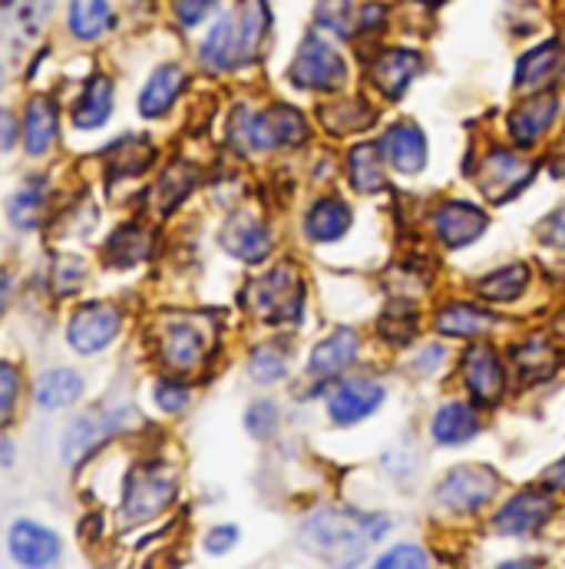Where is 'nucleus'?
<instances>
[{
    "label": "nucleus",
    "mask_w": 565,
    "mask_h": 569,
    "mask_svg": "<svg viewBox=\"0 0 565 569\" xmlns=\"http://www.w3.org/2000/svg\"><path fill=\"white\" fill-rule=\"evenodd\" d=\"M344 80H347L344 57L331 43H324L321 37H307L301 43L294 63H291V83H297L304 90H324V93H331V90H341Z\"/></svg>",
    "instance_id": "2"
},
{
    "label": "nucleus",
    "mask_w": 565,
    "mask_h": 569,
    "mask_svg": "<svg viewBox=\"0 0 565 569\" xmlns=\"http://www.w3.org/2000/svg\"><path fill=\"white\" fill-rule=\"evenodd\" d=\"M269 232L259 219L252 216H235L225 229H222V246L225 252H232L242 262H262L269 252Z\"/></svg>",
    "instance_id": "19"
},
{
    "label": "nucleus",
    "mask_w": 565,
    "mask_h": 569,
    "mask_svg": "<svg viewBox=\"0 0 565 569\" xmlns=\"http://www.w3.org/2000/svg\"><path fill=\"white\" fill-rule=\"evenodd\" d=\"M199 60L212 70H232L239 63H245V53H242V27H239V17L235 13H222L212 27V33L205 37L202 50H199Z\"/></svg>",
    "instance_id": "15"
},
{
    "label": "nucleus",
    "mask_w": 565,
    "mask_h": 569,
    "mask_svg": "<svg viewBox=\"0 0 565 569\" xmlns=\"http://www.w3.org/2000/svg\"><path fill=\"white\" fill-rule=\"evenodd\" d=\"M242 120V142L249 149H275V146H297L307 140V127L297 110L291 107H269L262 113H235Z\"/></svg>",
    "instance_id": "3"
},
{
    "label": "nucleus",
    "mask_w": 565,
    "mask_h": 569,
    "mask_svg": "<svg viewBox=\"0 0 565 569\" xmlns=\"http://www.w3.org/2000/svg\"><path fill=\"white\" fill-rule=\"evenodd\" d=\"M215 0H175V17L182 27H195Z\"/></svg>",
    "instance_id": "45"
},
{
    "label": "nucleus",
    "mask_w": 565,
    "mask_h": 569,
    "mask_svg": "<svg viewBox=\"0 0 565 569\" xmlns=\"http://www.w3.org/2000/svg\"><path fill=\"white\" fill-rule=\"evenodd\" d=\"M351 226V209L337 199H321L317 206H311L304 229L314 242H334L347 232Z\"/></svg>",
    "instance_id": "25"
},
{
    "label": "nucleus",
    "mask_w": 565,
    "mask_h": 569,
    "mask_svg": "<svg viewBox=\"0 0 565 569\" xmlns=\"http://www.w3.org/2000/svg\"><path fill=\"white\" fill-rule=\"evenodd\" d=\"M202 351H205V338H202V331H195L189 325H172L165 341H162L165 365L175 371H192L199 365Z\"/></svg>",
    "instance_id": "26"
},
{
    "label": "nucleus",
    "mask_w": 565,
    "mask_h": 569,
    "mask_svg": "<svg viewBox=\"0 0 565 569\" xmlns=\"http://www.w3.org/2000/svg\"><path fill=\"white\" fill-rule=\"evenodd\" d=\"M145 256V236H142L137 226H123L113 232V239L107 242V262L117 266V269H127L133 262H140Z\"/></svg>",
    "instance_id": "36"
},
{
    "label": "nucleus",
    "mask_w": 565,
    "mask_h": 569,
    "mask_svg": "<svg viewBox=\"0 0 565 569\" xmlns=\"http://www.w3.org/2000/svg\"><path fill=\"white\" fill-rule=\"evenodd\" d=\"M381 152H384V159H387L394 169H401V172L414 176V172H421V169H424V162H426L424 133H421L414 123H397V127H391V130L384 133Z\"/></svg>",
    "instance_id": "18"
},
{
    "label": "nucleus",
    "mask_w": 565,
    "mask_h": 569,
    "mask_svg": "<svg viewBox=\"0 0 565 569\" xmlns=\"http://www.w3.org/2000/svg\"><path fill=\"white\" fill-rule=\"evenodd\" d=\"M3 130H7V137H3V149H10V146H13V117H10V113L3 117Z\"/></svg>",
    "instance_id": "52"
},
{
    "label": "nucleus",
    "mask_w": 565,
    "mask_h": 569,
    "mask_svg": "<svg viewBox=\"0 0 565 569\" xmlns=\"http://www.w3.org/2000/svg\"><path fill=\"white\" fill-rule=\"evenodd\" d=\"M252 378L255 381H279L284 375V355L282 351H275V348H259L255 355H252Z\"/></svg>",
    "instance_id": "40"
},
{
    "label": "nucleus",
    "mask_w": 565,
    "mask_h": 569,
    "mask_svg": "<svg viewBox=\"0 0 565 569\" xmlns=\"http://www.w3.org/2000/svg\"><path fill=\"white\" fill-rule=\"evenodd\" d=\"M433 229L443 239V246L460 249V246H470L473 239L483 236L486 216L470 202H443L433 216Z\"/></svg>",
    "instance_id": "14"
},
{
    "label": "nucleus",
    "mask_w": 565,
    "mask_h": 569,
    "mask_svg": "<svg viewBox=\"0 0 565 569\" xmlns=\"http://www.w3.org/2000/svg\"><path fill=\"white\" fill-rule=\"evenodd\" d=\"M130 3H145V0H130Z\"/></svg>",
    "instance_id": "54"
},
{
    "label": "nucleus",
    "mask_w": 565,
    "mask_h": 569,
    "mask_svg": "<svg viewBox=\"0 0 565 569\" xmlns=\"http://www.w3.org/2000/svg\"><path fill=\"white\" fill-rule=\"evenodd\" d=\"M275 425H279V408H275L272 401H259V405H252L249 415H245V427H249L255 437H262V440L275 433Z\"/></svg>",
    "instance_id": "42"
},
{
    "label": "nucleus",
    "mask_w": 565,
    "mask_h": 569,
    "mask_svg": "<svg viewBox=\"0 0 565 569\" xmlns=\"http://www.w3.org/2000/svg\"><path fill=\"white\" fill-rule=\"evenodd\" d=\"M529 179H533V166L519 162L513 152H493L480 169V186H483L486 199H493V202L513 199L519 189L529 186Z\"/></svg>",
    "instance_id": "11"
},
{
    "label": "nucleus",
    "mask_w": 565,
    "mask_h": 569,
    "mask_svg": "<svg viewBox=\"0 0 565 569\" xmlns=\"http://www.w3.org/2000/svg\"><path fill=\"white\" fill-rule=\"evenodd\" d=\"M556 510V500L549 493H539V490H526L519 497H513L500 517H496V530L506 533V537H526V533H536Z\"/></svg>",
    "instance_id": "9"
},
{
    "label": "nucleus",
    "mask_w": 565,
    "mask_h": 569,
    "mask_svg": "<svg viewBox=\"0 0 565 569\" xmlns=\"http://www.w3.org/2000/svg\"><path fill=\"white\" fill-rule=\"evenodd\" d=\"M516 365H519L523 378L539 381V378H549L556 371V355H553L549 341L539 338V341H529L526 348L516 351Z\"/></svg>",
    "instance_id": "37"
},
{
    "label": "nucleus",
    "mask_w": 565,
    "mask_h": 569,
    "mask_svg": "<svg viewBox=\"0 0 565 569\" xmlns=\"http://www.w3.org/2000/svg\"><path fill=\"white\" fill-rule=\"evenodd\" d=\"M440 358H443V348H424V355L417 358V371H433V368H440Z\"/></svg>",
    "instance_id": "50"
},
{
    "label": "nucleus",
    "mask_w": 565,
    "mask_h": 569,
    "mask_svg": "<svg viewBox=\"0 0 565 569\" xmlns=\"http://www.w3.org/2000/svg\"><path fill=\"white\" fill-rule=\"evenodd\" d=\"M529 284V269L526 266H509V269H500L486 279H480L476 291L490 301H513L526 291Z\"/></svg>",
    "instance_id": "34"
},
{
    "label": "nucleus",
    "mask_w": 565,
    "mask_h": 569,
    "mask_svg": "<svg viewBox=\"0 0 565 569\" xmlns=\"http://www.w3.org/2000/svg\"><path fill=\"white\" fill-rule=\"evenodd\" d=\"M546 480H549L553 487H565V460L556 467V470H549V473H546Z\"/></svg>",
    "instance_id": "51"
},
{
    "label": "nucleus",
    "mask_w": 565,
    "mask_h": 569,
    "mask_svg": "<svg viewBox=\"0 0 565 569\" xmlns=\"http://www.w3.org/2000/svg\"><path fill=\"white\" fill-rule=\"evenodd\" d=\"M127 421H130V408L83 415L80 421H73V425L67 427V433H63V460L67 463L87 460L107 437H113Z\"/></svg>",
    "instance_id": "7"
},
{
    "label": "nucleus",
    "mask_w": 565,
    "mask_h": 569,
    "mask_svg": "<svg viewBox=\"0 0 565 569\" xmlns=\"http://www.w3.org/2000/svg\"><path fill=\"white\" fill-rule=\"evenodd\" d=\"M10 457H13V450H10V440H3V467H10Z\"/></svg>",
    "instance_id": "53"
},
{
    "label": "nucleus",
    "mask_w": 565,
    "mask_h": 569,
    "mask_svg": "<svg viewBox=\"0 0 565 569\" xmlns=\"http://www.w3.org/2000/svg\"><path fill=\"white\" fill-rule=\"evenodd\" d=\"M556 110H559V100H556L553 93L536 97V100H529L526 107H519V110L513 113V120H509V130H513L516 142H519V146H529V142L539 140V137L549 130Z\"/></svg>",
    "instance_id": "23"
},
{
    "label": "nucleus",
    "mask_w": 565,
    "mask_h": 569,
    "mask_svg": "<svg viewBox=\"0 0 565 569\" xmlns=\"http://www.w3.org/2000/svg\"><path fill=\"white\" fill-rule=\"evenodd\" d=\"M110 113H113V83L107 77H93L83 87L80 103L73 107V123L77 130H97L110 120Z\"/></svg>",
    "instance_id": "22"
},
{
    "label": "nucleus",
    "mask_w": 565,
    "mask_h": 569,
    "mask_svg": "<svg viewBox=\"0 0 565 569\" xmlns=\"http://www.w3.org/2000/svg\"><path fill=\"white\" fill-rule=\"evenodd\" d=\"M195 186V172L189 169V166H172L165 176H162V182H159V192H162V202H165V209H172L182 196H189V189Z\"/></svg>",
    "instance_id": "39"
},
{
    "label": "nucleus",
    "mask_w": 565,
    "mask_h": 569,
    "mask_svg": "<svg viewBox=\"0 0 565 569\" xmlns=\"http://www.w3.org/2000/svg\"><path fill=\"white\" fill-rule=\"evenodd\" d=\"M354 358H357V335H354V331H334L327 341H321V345L311 351L307 371H311L314 378H334V375H341Z\"/></svg>",
    "instance_id": "20"
},
{
    "label": "nucleus",
    "mask_w": 565,
    "mask_h": 569,
    "mask_svg": "<svg viewBox=\"0 0 565 569\" xmlns=\"http://www.w3.org/2000/svg\"><path fill=\"white\" fill-rule=\"evenodd\" d=\"M381 156L374 146H357L347 159V169H351V182L361 189V192H381L384 189V169H381Z\"/></svg>",
    "instance_id": "33"
},
{
    "label": "nucleus",
    "mask_w": 565,
    "mask_h": 569,
    "mask_svg": "<svg viewBox=\"0 0 565 569\" xmlns=\"http://www.w3.org/2000/svg\"><path fill=\"white\" fill-rule=\"evenodd\" d=\"M80 391H83V378L77 371H70V368H53L37 381V401L47 411L73 405L80 398Z\"/></svg>",
    "instance_id": "29"
},
{
    "label": "nucleus",
    "mask_w": 565,
    "mask_h": 569,
    "mask_svg": "<svg viewBox=\"0 0 565 569\" xmlns=\"http://www.w3.org/2000/svg\"><path fill=\"white\" fill-rule=\"evenodd\" d=\"M152 162V142L133 137V140H120L117 146H110V156H107V172L110 179H127V176H137L145 166Z\"/></svg>",
    "instance_id": "30"
},
{
    "label": "nucleus",
    "mask_w": 565,
    "mask_h": 569,
    "mask_svg": "<svg viewBox=\"0 0 565 569\" xmlns=\"http://www.w3.org/2000/svg\"><path fill=\"white\" fill-rule=\"evenodd\" d=\"M463 371H466V388L480 405H496L503 398V365L490 345H476L466 355Z\"/></svg>",
    "instance_id": "16"
},
{
    "label": "nucleus",
    "mask_w": 565,
    "mask_h": 569,
    "mask_svg": "<svg viewBox=\"0 0 565 569\" xmlns=\"http://www.w3.org/2000/svg\"><path fill=\"white\" fill-rule=\"evenodd\" d=\"M324 123L334 130V133H351V130H364L367 123H371V110L364 107V103H334V107H327L324 113Z\"/></svg>",
    "instance_id": "38"
},
{
    "label": "nucleus",
    "mask_w": 565,
    "mask_h": 569,
    "mask_svg": "<svg viewBox=\"0 0 565 569\" xmlns=\"http://www.w3.org/2000/svg\"><path fill=\"white\" fill-rule=\"evenodd\" d=\"M110 27L107 0H70V30L80 40H97Z\"/></svg>",
    "instance_id": "32"
},
{
    "label": "nucleus",
    "mask_w": 565,
    "mask_h": 569,
    "mask_svg": "<svg viewBox=\"0 0 565 569\" xmlns=\"http://www.w3.org/2000/svg\"><path fill=\"white\" fill-rule=\"evenodd\" d=\"M480 418L470 405L463 401H450L440 408V415L433 418V437L440 443H466L470 437H476Z\"/></svg>",
    "instance_id": "27"
},
{
    "label": "nucleus",
    "mask_w": 565,
    "mask_h": 569,
    "mask_svg": "<svg viewBox=\"0 0 565 569\" xmlns=\"http://www.w3.org/2000/svg\"><path fill=\"white\" fill-rule=\"evenodd\" d=\"M543 239H549L556 246H565V206L559 212H553V219L543 226Z\"/></svg>",
    "instance_id": "49"
},
{
    "label": "nucleus",
    "mask_w": 565,
    "mask_h": 569,
    "mask_svg": "<svg viewBox=\"0 0 565 569\" xmlns=\"http://www.w3.org/2000/svg\"><path fill=\"white\" fill-rule=\"evenodd\" d=\"M117 331H120V311L110 305H90L73 315L67 338L80 355H93V351L107 348L117 338Z\"/></svg>",
    "instance_id": "8"
},
{
    "label": "nucleus",
    "mask_w": 565,
    "mask_h": 569,
    "mask_svg": "<svg viewBox=\"0 0 565 569\" xmlns=\"http://www.w3.org/2000/svg\"><path fill=\"white\" fill-rule=\"evenodd\" d=\"M391 530V523L384 517H357L351 510H314L304 523H301V540L311 553L324 557L327 563H341L351 567L364 557V550L371 543H377L384 533Z\"/></svg>",
    "instance_id": "1"
},
{
    "label": "nucleus",
    "mask_w": 565,
    "mask_h": 569,
    "mask_svg": "<svg viewBox=\"0 0 565 569\" xmlns=\"http://www.w3.org/2000/svg\"><path fill=\"white\" fill-rule=\"evenodd\" d=\"M0 388H3V405H0V411H3V418H10V408H13V398H17V371H13L10 361L0 368Z\"/></svg>",
    "instance_id": "48"
},
{
    "label": "nucleus",
    "mask_w": 565,
    "mask_h": 569,
    "mask_svg": "<svg viewBox=\"0 0 565 569\" xmlns=\"http://www.w3.org/2000/svg\"><path fill=\"white\" fill-rule=\"evenodd\" d=\"M426 563H430V557L414 543H404V547L391 550L387 557H381V567H426Z\"/></svg>",
    "instance_id": "44"
},
{
    "label": "nucleus",
    "mask_w": 565,
    "mask_h": 569,
    "mask_svg": "<svg viewBox=\"0 0 565 569\" xmlns=\"http://www.w3.org/2000/svg\"><path fill=\"white\" fill-rule=\"evenodd\" d=\"M493 315L483 311V308H470V305H450L440 311L436 318V328L443 335H453V338H473V335H483L486 328H493Z\"/></svg>",
    "instance_id": "31"
},
{
    "label": "nucleus",
    "mask_w": 565,
    "mask_h": 569,
    "mask_svg": "<svg viewBox=\"0 0 565 569\" xmlns=\"http://www.w3.org/2000/svg\"><path fill=\"white\" fill-rule=\"evenodd\" d=\"M53 276H57V282H60L57 288L67 295V291H73L77 282L83 279V262H80V259H60V266H57Z\"/></svg>",
    "instance_id": "46"
},
{
    "label": "nucleus",
    "mask_w": 565,
    "mask_h": 569,
    "mask_svg": "<svg viewBox=\"0 0 565 569\" xmlns=\"http://www.w3.org/2000/svg\"><path fill=\"white\" fill-rule=\"evenodd\" d=\"M421 67H424L421 53H414V50H387L371 63V80L387 100H397L407 90V83L421 73Z\"/></svg>",
    "instance_id": "17"
},
{
    "label": "nucleus",
    "mask_w": 565,
    "mask_h": 569,
    "mask_svg": "<svg viewBox=\"0 0 565 569\" xmlns=\"http://www.w3.org/2000/svg\"><path fill=\"white\" fill-rule=\"evenodd\" d=\"M500 487V477L486 467H460L453 473L443 477V483L436 487V500L456 513H473L480 510Z\"/></svg>",
    "instance_id": "6"
},
{
    "label": "nucleus",
    "mask_w": 565,
    "mask_h": 569,
    "mask_svg": "<svg viewBox=\"0 0 565 569\" xmlns=\"http://www.w3.org/2000/svg\"><path fill=\"white\" fill-rule=\"evenodd\" d=\"M175 497V480L169 470H162L159 463L140 467L137 473H130L127 483V500H123V517L130 523H145L155 513H162Z\"/></svg>",
    "instance_id": "5"
},
{
    "label": "nucleus",
    "mask_w": 565,
    "mask_h": 569,
    "mask_svg": "<svg viewBox=\"0 0 565 569\" xmlns=\"http://www.w3.org/2000/svg\"><path fill=\"white\" fill-rule=\"evenodd\" d=\"M384 401V388L377 381H344L334 388L327 411L337 425H357L374 415Z\"/></svg>",
    "instance_id": "13"
},
{
    "label": "nucleus",
    "mask_w": 565,
    "mask_h": 569,
    "mask_svg": "<svg viewBox=\"0 0 565 569\" xmlns=\"http://www.w3.org/2000/svg\"><path fill=\"white\" fill-rule=\"evenodd\" d=\"M43 189H47V182L37 179V182L23 186V189L10 199L7 212H10V222H13L17 229L27 232V229H33V226L40 222V212H43Z\"/></svg>",
    "instance_id": "35"
},
{
    "label": "nucleus",
    "mask_w": 565,
    "mask_h": 569,
    "mask_svg": "<svg viewBox=\"0 0 565 569\" xmlns=\"http://www.w3.org/2000/svg\"><path fill=\"white\" fill-rule=\"evenodd\" d=\"M182 87H185V70H182V67H175V63L159 67V70L149 77L145 90H142V117H162V113L175 103V97L182 93Z\"/></svg>",
    "instance_id": "21"
},
{
    "label": "nucleus",
    "mask_w": 565,
    "mask_h": 569,
    "mask_svg": "<svg viewBox=\"0 0 565 569\" xmlns=\"http://www.w3.org/2000/svg\"><path fill=\"white\" fill-rule=\"evenodd\" d=\"M559 60H563V47L553 40V43H543L536 47L529 57L519 60V70H516V87L519 90H539L543 83H549L559 70Z\"/></svg>",
    "instance_id": "28"
},
{
    "label": "nucleus",
    "mask_w": 565,
    "mask_h": 569,
    "mask_svg": "<svg viewBox=\"0 0 565 569\" xmlns=\"http://www.w3.org/2000/svg\"><path fill=\"white\" fill-rule=\"evenodd\" d=\"M10 553L20 567H53L60 560V540L33 520L10 527Z\"/></svg>",
    "instance_id": "12"
},
{
    "label": "nucleus",
    "mask_w": 565,
    "mask_h": 569,
    "mask_svg": "<svg viewBox=\"0 0 565 569\" xmlns=\"http://www.w3.org/2000/svg\"><path fill=\"white\" fill-rule=\"evenodd\" d=\"M57 140V107L47 97H37L27 107V120H23V146L30 156H43Z\"/></svg>",
    "instance_id": "24"
},
{
    "label": "nucleus",
    "mask_w": 565,
    "mask_h": 569,
    "mask_svg": "<svg viewBox=\"0 0 565 569\" xmlns=\"http://www.w3.org/2000/svg\"><path fill=\"white\" fill-rule=\"evenodd\" d=\"M50 10H53V0H3V33H7L10 53L23 50L43 33Z\"/></svg>",
    "instance_id": "10"
},
{
    "label": "nucleus",
    "mask_w": 565,
    "mask_h": 569,
    "mask_svg": "<svg viewBox=\"0 0 565 569\" xmlns=\"http://www.w3.org/2000/svg\"><path fill=\"white\" fill-rule=\"evenodd\" d=\"M351 0H321L317 7V23L334 30V33H347L351 30Z\"/></svg>",
    "instance_id": "41"
},
{
    "label": "nucleus",
    "mask_w": 565,
    "mask_h": 569,
    "mask_svg": "<svg viewBox=\"0 0 565 569\" xmlns=\"http://www.w3.org/2000/svg\"><path fill=\"white\" fill-rule=\"evenodd\" d=\"M155 405L169 415H179L185 405H189V388L185 385H175V381H162L155 388Z\"/></svg>",
    "instance_id": "43"
},
{
    "label": "nucleus",
    "mask_w": 565,
    "mask_h": 569,
    "mask_svg": "<svg viewBox=\"0 0 565 569\" xmlns=\"http://www.w3.org/2000/svg\"><path fill=\"white\" fill-rule=\"evenodd\" d=\"M245 305L252 311L265 315L269 321H297V315H301V282L287 266H279L265 279L249 284Z\"/></svg>",
    "instance_id": "4"
},
{
    "label": "nucleus",
    "mask_w": 565,
    "mask_h": 569,
    "mask_svg": "<svg viewBox=\"0 0 565 569\" xmlns=\"http://www.w3.org/2000/svg\"><path fill=\"white\" fill-rule=\"evenodd\" d=\"M239 540V530L235 527H215L209 537H205V550L209 553H229Z\"/></svg>",
    "instance_id": "47"
}]
</instances>
